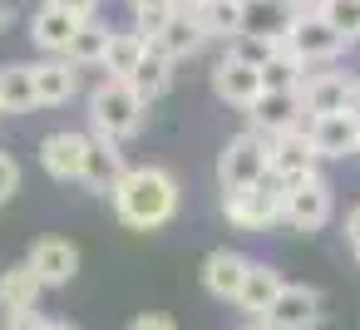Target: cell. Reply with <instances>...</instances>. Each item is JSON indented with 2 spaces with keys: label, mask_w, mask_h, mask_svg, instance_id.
I'll return each mask as SVG.
<instances>
[{
  "label": "cell",
  "mask_w": 360,
  "mask_h": 330,
  "mask_svg": "<svg viewBox=\"0 0 360 330\" xmlns=\"http://www.w3.org/2000/svg\"><path fill=\"white\" fill-rule=\"evenodd\" d=\"M114 212L134 232H158L178 217V178L168 168H129L114 187Z\"/></svg>",
  "instance_id": "obj_1"
},
{
  "label": "cell",
  "mask_w": 360,
  "mask_h": 330,
  "mask_svg": "<svg viewBox=\"0 0 360 330\" xmlns=\"http://www.w3.org/2000/svg\"><path fill=\"white\" fill-rule=\"evenodd\" d=\"M143 114H148V104L134 94L129 79H99V89L89 94V124H94V138L124 143L129 133L143 128Z\"/></svg>",
  "instance_id": "obj_2"
},
{
  "label": "cell",
  "mask_w": 360,
  "mask_h": 330,
  "mask_svg": "<svg viewBox=\"0 0 360 330\" xmlns=\"http://www.w3.org/2000/svg\"><path fill=\"white\" fill-rule=\"evenodd\" d=\"M222 212H227V222L242 227V232H266V227L281 222V212H286V187H281V178L266 173L257 187L222 192Z\"/></svg>",
  "instance_id": "obj_3"
},
{
  "label": "cell",
  "mask_w": 360,
  "mask_h": 330,
  "mask_svg": "<svg viewBox=\"0 0 360 330\" xmlns=\"http://www.w3.org/2000/svg\"><path fill=\"white\" fill-rule=\"evenodd\" d=\"M266 168H271V138H262V133L247 128V133H237L222 148L217 183H222V192H242V187H257L266 178Z\"/></svg>",
  "instance_id": "obj_4"
},
{
  "label": "cell",
  "mask_w": 360,
  "mask_h": 330,
  "mask_svg": "<svg viewBox=\"0 0 360 330\" xmlns=\"http://www.w3.org/2000/svg\"><path fill=\"white\" fill-rule=\"evenodd\" d=\"M286 187V212H281V222H291L296 232H321L326 222H330V183L321 178V173H311V178H296V183H281Z\"/></svg>",
  "instance_id": "obj_5"
},
{
  "label": "cell",
  "mask_w": 360,
  "mask_h": 330,
  "mask_svg": "<svg viewBox=\"0 0 360 330\" xmlns=\"http://www.w3.org/2000/svg\"><path fill=\"white\" fill-rule=\"evenodd\" d=\"M286 50H291L301 65H321V60H335V55L345 50V40L321 20V11H311V15H291V25H286Z\"/></svg>",
  "instance_id": "obj_6"
},
{
  "label": "cell",
  "mask_w": 360,
  "mask_h": 330,
  "mask_svg": "<svg viewBox=\"0 0 360 330\" xmlns=\"http://www.w3.org/2000/svg\"><path fill=\"white\" fill-rule=\"evenodd\" d=\"M84 158H89V133H75V128H60L40 143V163L55 183H79L84 178Z\"/></svg>",
  "instance_id": "obj_7"
},
{
  "label": "cell",
  "mask_w": 360,
  "mask_h": 330,
  "mask_svg": "<svg viewBox=\"0 0 360 330\" xmlns=\"http://www.w3.org/2000/svg\"><path fill=\"white\" fill-rule=\"evenodd\" d=\"M316 163H321V153H316V143H311V133L306 128H291V133H281V138H271V178H281V183H296V178H311L316 173Z\"/></svg>",
  "instance_id": "obj_8"
},
{
  "label": "cell",
  "mask_w": 360,
  "mask_h": 330,
  "mask_svg": "<svg viewBox=\"0 0 360 330\" xmlns=\"http://www.w3.org/2000/svg\"><path fill=\"white\" fill-rule=\"evenodd\" d=\"M271 330H316L321 325V291L316 286H281L276 305L266 310Z\"/></svg>",
  "instance_id": "obj_9"
},
{
  "label": "cell",
  "mask_w": 360,
  "mask_h": 330,
  "mask_svg": "<svg viewBox=\"0 0 360 330\" xmlns=\"http://www.w3.org/2000/svg\"><path fill=\"white\" fill-rule=\"evenodd\" d=\"M212 89H217V99L232 104V109H252V104L266 94V89H262V70H252V65H242V60H232V55L217 60Z\"/></svg>",
  "instance_id": "obj_10"
},
{
  "label": "cell",
  "mask_w": 360,
  "mask_h": 330,
  "mask_svg": "<svg viewBox=\"0 0 360 330\" xmlns=\"http://www.w3.org/2000/svg\"><path fill=\"white\" fill-rule=\"evenodd\" d=\"M30 271L40 276V286H70L79 271V246L65 237H40L30 246Z\"/></svg>",
  "instance_id": "obj_11"
},
{
  "label": "cell",
  "mask_w": 360,
  "mask_h": 330,
  "mask_svg": "<svg viewBox=\"0 0 360 330\" xmlns=\"http://www.w3.org/2000/svg\"><path fill=\"white\" fill-rule=\"evenodd\" d=\"M316 143L321 158H350L360 153V119L355 114H326V119H306L301 124Z\"/></svg>",
  "instance_id": "obj_12"
},
{
  "label": "cell",
  "mask_w": 360,
  "mask_h": 330,
  "mask_svg": "<svg viewBox=\"0 0 360 330\" xmlns=\"http://www.w3.org/2000/svg\"><path fill=\"white\" fill-rule=\"evenodd\" d=\"M350 84H355V74H340V70L306 74V84H301V104H306V114H311V119L345 114V109H350Z\"/></svg>",
  "instance_id": "obj_13"
},
{
  "label": "cell",
  "mask_w": 360,
  "mask_h": 330,
  "mask_svg": "<svg viewBox=\"0 0 360 330\" xmlns=\"http://www.w3.org/2000/svg\"><path fill=\"white\" fill-rule=\"evenodd\" d=\"M301 114H306L301 94H262V99L247 109L252 133H262V138H281V133L301 128Z\"/></svg>",
  "instance_id": "obj_14"
},
{
  "label": "cell",
  "mask_w": 360,
  "mask_h": 330,
  "mask_svg": "<svg viewBox=\"0 0 360 330\" xmlns=\"http://www.w3.org/2000/svg\"><path fill=\"white\" fill-rule=\"evenodd\" d=\"M247 271H252V256H242V251H232V246H217V251L202 261V286H207V296H217V301H237Z\"/></svg>",
  "instance_id": "obj_15"
},
{
  "label": "cell",
  "mask_w": 360,
  "mask_h": 330,
  "mask_svg": "<svg viewBox=\"0 0 360 330\" xmlns=\"http://www.w3.org/2000/svg\"><path fill=\"white\" fill-rule=\"evenodd\" d=\"M124 153H119V143H109V138H89V158H84V187L89 192H99V197H114V187L124 183Z\"/></svg>",
  "instance_id": "obj_16"
},
{
  "label": "cell",
  "mask_w": 360,
  "mask_h": 330,
  "mask_svg": "<svg viewBox=\"0 0 360 330\" xmlns=\"http://www.w3.org/2000/svg\"><path fill=\"white\" fill-rule=\"evenodd\" d=\"M79 25H84V20H75V15H65V11H55V6H45V11L30 20V40H35L50 60H65V55H70V40L79 35Z\"/></svg>",
  "instance_id": "obj_17"
},
{
  "label": "cell",
  "mask_w": 360,
  "mask_h": 330,
  "mask_svg": "<svg viewBox=\"0 0 360 330\" xmlns=\"http://www.w3.org/2000/svg\"><path fill=\"white\" fill-rule=\"evenodd\" d=\"M281 271H271L266 261H252V271H247V281H242V291H237V305L252 315V320H266V310L276 305V296H281Z\"/></svg>",
  "instance_id": "obj_18"
},
{
  "label": "cell",
  "mask_w": 360,
  "mask_h": 330,
  "mask_svg": "<svg viewBox=\"0 0 360 330\" xmlns=\"http://www.w3.org/2000/svg\"><path fill=\"white\" fill-rule=\"evenodd\" d=\"M40 276L30 271V261H20V266H11V271H0V310L6 315H20V310H35V301H40Z\"/></svg>",
  "instance_id": "obj_19"
},
{
  "label": "cell",
  "mask_w": 360,
  "mask_h": 330,
  "mask_svg": "<svg viewBox=\"0 0 360 330\" xmlns=\"http://www.w3.org/2000/svg\"><path fill=\"white\" fill-rule=\"evenodd\" d=\"M202 40H207V35L198 30V20H193V15H183V11H173V20H168L148 45H153L158 55H168V60H188V55H198V50H202Z\"/></svg>",
  "instance_id": "obj_20"
},
{
  "label": "cell",
  "mask_w": 360,
  "mask_h": 330,
  "mask_svg": "<svg viewBox=\"0 0 360 330\" xmlns=\"http://www.w3.org/2000/svg\"><path fill=\"white\" fill-rule=\"evenodd\" d=\"M35 99V65H0V109L6 114H30Z\"/></svg>",
  "instance_id": "obj_21"
},
{
  "label": "cell",
  "mask_w": 360,
  "mask_h": 330,
  "mask_svg": "<svg viewBox=\"0 0 360 330\" xmlns=\"http://www.w3.org/2000/svg\"><path fill=\"white\" fill-rule=\"evenodd\" d=\"M75 89H79V74H75L70 60H45V65H35V99H40V104H70Z\"/></svg>",
  "instance_id": "obj_22"
},
{
  "label": "cell",
  "mask_w": 360,
  "mask_h": 330,
  "mask_svg": "<svg viewBox=\"0 0 360 330\" xmlns=\"http://www.w3.org/2000/svg\"><path fill=\"white\" fill-rule=\"evenodd\" d=\"M286 25H291V6H286V0H252V6H242V35L281 40Z\"/></svg>",
  "instance_id": "obj_23"
},
{
  "label": "cell",
  "mask_w": 360,
  "mask_h": 330,
  "mask_svg": "<svg viewBox=\"0 0 360 330\" xmlns=\"http://www.w3.org/2000/svg\"><path fill=\"white\" fill-rule=\"evenodd\" d=\"M143 55H148V35H139V30H114V35H109V55H104L109 79H129Z\"/></svg>",
  "instance_id": "obj_24"
},
{
  "label": "cell",
  "mask_w": 360,
  "mask_h": 330,
  "mask_svg": "<svg viewBox=\"0 0 360 330\" xmlns=\"http://www.w3.org/2000/svg\"><path fill=\"white\" fill-rule=\"evenodd\" d=\"M129 84H134V94H139L143 104H153V99L173 84V60H168V55H158V50L148 45V55H143V60H139V70L129 74Z\"/></svg>",
  "instance_id": "obj_25"
},
{
  "label": "cell",
  "mask_w": 360,
  "mask_h": 330,
  "mask_svg": "<svg viewBox=\"0 0 360 330\" xmlns=\"http://www.w3.org/2000/svg\"><path fill=\"white\" fill-rule=\"evenodd\" d=\"M109 35H114L109 25L84 20V25H79V35L70 40V55H65V60H70L75 70H84V65H104V55H109Z\"/></svg>",
  "instance_id": "obj_26"
},
{
  "label": "cell",
  "mask_w": 360,
  "mask_h": 330,
  "mask_svg": "<svg viewBox=\"0 0 360 330\" xmlns=\"http://www.w3.org/2000/svg\"><path fill=\"white\" fill-rule=\"evenodd\" d=\"M301 84H306V65L291 50H281L276 60L262 65V89L266 94H301Z\"/></svg>",
  "instance_id": "obj_27"
},
{
  "label": "cell",
  "mask_w": 360,
  "mask_h": 330,
  "mask_svg": "<svg viewBox=\"0 0 360 330\" xmlns=\"http://www.w3.org/2000/svg\"><path fill=\"white\" fill-rule=\"evenodd\" d=\"M193 20H198V30H202L207 40H212V35L237 40V35H242V6H237V0H207Z\"/></svg>",
  "instance_id": "obj_28"
},
{
  "label": "cell",
  "mask_w": 360,
  "mask_h": 330,
  "mask_svg": "<svg viewBox=\"0 0 360 330\" xmlns=\"http://www.w3.org/2000/svg\"><path fill=\"white\" fill-rule=\"evenodd\" d=\"M281 50H286V35H281V40H266V35H237V40L227 45V55L242 60V65H252V70H262V65L276 60Z\"/></svg>",
  "instance_id": "obj_29"
},
{
  "label": "cell",
  "mask_w": 360,
  "mask_h": 330,
  "mask_svg": "<svg viewBox=\"0 0 360 330\" xmlns=\"http://www.w3.org/2000/svg\"><path fill=\"white\" fill-rule=\"evenodd\" d=\"M321 20L350 45V40H360V0H326L321 6Z\"/></svg>",
  "instance_id": "obj_30"
},
{
  "label": "cell",
  "mask_w": 360,
  "mask_h": 330,
  "mask_svg": "<svg viewBox=\"0 0 360 330\" xmlns=\"http://www.w3.org/2000/svg\"><path fill=\"white\" fill-rule=\"evenodd\" d=\"M124 6H129V11H134V20H139L134 30H139V35H148V40H153V35L173 20V11H178L173 0H124Z\"/></svg>",
  "instance_id": "obj_31"
},
{
  "label": "cell",
  "mask_w": 360,
  "mask_h": 330,
  "mask_svg": "<svg viewBox=\"0 0 360 330\" xmlns=\"http://www.w3.org/2000/svg\"><path fill=\"white\" fill-rule=\"evenodd\" d=\"M15 187H20V168H15V158L6 148H0V207L15 197Z\"/></svg>",
  "instance_id": "obj_32"
},
{
  "label": "cell",
  "mask_w": 360,
  "mask_h": 330,
  "mask_svg": "<svg viewBox=\"0 0 360 330\" xmlns=\"http://www.w3.org/2000/svg\"><path fill=\"white\" fill-rule=\"evenodd\" d=\"M45 6L65 11V15H75V20H94V11H99V0H45Z\"/></svg>",
  "instance_id": "obj_33"
},
{
  "label": "cell",
  "mask_w": 360,
  "mask_h": 330,
  "mask_svg": "<svg viewBox=\"0 0 360 330\" xmlns=\"http://www.w3.org/2000/svg\"><path fill=\"white\" fill-rule=\"evenodd\" d=\"M50 320L40 310H20V315H6V330H45Z\"/></svg>",
  "instance_id": "obj_34"
},
{
  "label": "cell",
  "mask_w": 360,
  "mask_h": 330,
  "mask_svg": "<svg viewBox=\"0 0 360 330\" xmlns=\"http://www.w3.org/2000/svg\"><path fill=\"white\" fill-rule=\"evenodd\" d=\"M129 330H178V325H173L168 315H158V310H143V315H139Z\"/></svg>",
  "instance_id": "obj_35"
},
{
  "label": "cell",
  "mask_w": 360,
  "mask_h": 330,
  "mask_svg": "<svg viewBox=\"0 0 360 330\" xmlns=\"http://www.w3.org/2000/svg\"><path fill=\"white\" fill-rule=\"evenodd\" d=\"M345 242L360 251V207H350V212H345Z\"/></svg>",
  "instance_id": "obj_36"
},
{
  "label": "cell",
  "mask_w": 360,
  "mask_h": 330,
  "mask_svg": "<svg viewBox=\"0 0 360 330\" xmlns=\"http://www.w3.org/2000/svg\"><path fill=\"white\" fill-rule=\"evenodd\" d=\"M11 20H15V0H0V35L11 30Z\"/></svg>",
  "instance_id": "obj_37"
},
{
  "label": "cell",
  "mask_w": 360,
  "mask_h": 330,
  "mask_svg": "<svg viewBox=\"0 0 360 330\" xmlns=\"http://www.w3.org/2000/svg\"><path fill=\"white\" fill-rule=\"evenodd\" d=\"M173 6H178V11H183V15H198V11H202V6H207V0H173Z\"/></svg>",
  "instance_id": "obj_38"
},
{
  "label": "cell",
  "mask_w": 360,
  "mask_h": 330,
  "mask_svg": "<svg viewBox=\"0 0 360 330\" xmlns=\"http://www.w3.org/2000/svg\"><path fill=\"white\" fill-rule=\"evenodd\" d=\"M45 330H75V325H65V320H50V325H45Z\"/></svg>",
  "instance_id": "obj_39"
},
{
  "label": "cell",
  "mask_w": 360,
  "mask_h": 330,
  "mask_svg": "<svg viewBox=\"0 0 360 330\" xmlns=\"http://www.w3.org/2000/svg\"><path fill=\"white\" fill-rule=\"evenodd\" d=\"M242 330H271V325H266V320H252V325H242Z\"/></svg>",
  "instance_id": "obj_40"
},
{
  "label": "cell",
  "mask_w": 360,
  "mask_h": 330,
  "mask_svg": "<svg viewBox=\"0 0 360 330\" xmlns=\"http://www.w3.org/2000/svg\"><path fill=\"white\" fill-rule=\"evenodd\" d=\"M237 6H252V0H237Z\"/></svg>",
  "instance_id": "obj_41"
},
{
  "label": "cell",
  "mask_w": 360,
  "mask_h": 330,
  "mask_svg": "<svg viewBox=\"0 0 360 330\" xmlns=\"http://www.w3.org/2000/svg\"><path fill=\"white\" fill-rule=\"evenodd\" d=\"M0 119H6V109H0Z\"/></svg>",
  "instance_id": "obj_42"
},
{
  "label": "cell",
  "mask_w": 360,
  "mask_h": 330,
  "mask_svg": "<svg viewBox=\"0 0 360 330\" xmlns=\"http://www.w3.org/2000/svg\"><path fill=\"white\" fill-rule=\"evenodd\" d=\"M355 261H360V251H355Z\"/></svg>",
  "instance_id": "obj_43"
}]
</instances>
